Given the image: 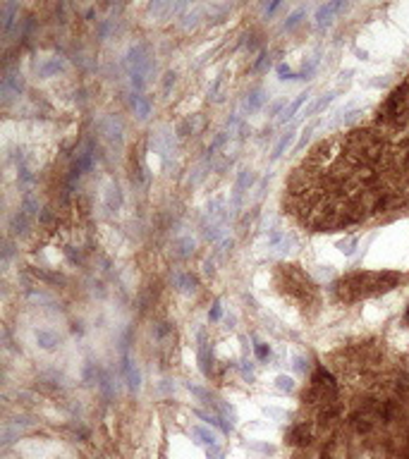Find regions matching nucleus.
I'll return each instance as SVG.
<instances>
[{"label": "nucleus", "mask_w": 409, "mask_h": 459, "mask_svg": "<svg viewBox=\"0 0 409 459\" xmlns=\"http://www.w3.org/2000/svg\"><path fill=\"white\" fill-rule=\"evenodd\" d=\"M172 84H175V72H167L165 79H163V89H165V91H170V86H172Z\"/></svg>", "instance_id": "36"}, {"label": "nucleus", "mask_w": 409, "mask_h": 459, "mask_svg": "<svg viewBox=\"0 0 409 459\" xmlns=\"http://www.w3.org/2000/svg\"><path fill=\"white\" fill-rule=\"evenodd\" d=\"M0 12H2V31L7 34V31L12 29V24H15V17H17V12H19V5L17 2H2Z\"/></svg>", "instance_id": "10"}, {"label": "nucleus", "mask_w": 409, "mask_h": 459, "mask_svg": "<svg viewBox=\"0 0 409 459\" xmlns=\"http://www.w3.org/2000/svg\"><path fill=\"white\" fill-rule=\"evenodd\" d=\"M295 366H297V371H301V373H306V368H309V364H306V359H295Z\"/></svg>", "instance_id": "37"}, {"label": "nucleus", "mask_w": 409, "mask_h": 459, "mask_svg": "<svg viewBox=\"0 0 409 459\" xmlns=\"http://www.w3.org/2000/svg\"><path fill=\"white\" fill-rule=\"evenodd\" d=\"M301 17H304V10H295V12L287 17V22L282 24V29H295L299 22H301Z\"/></svg>", "instance_id": "29"}, {"label": "nucleus", "mask_w": 409, "mask_h": 459, "mask_svg": "<svg viewBox=\"0 0 409 459\" xmlns=\"http://www.w3.org/2000/svg\"><path fill=\"white\" fill-rule=\"evenodd\" d=\"M280 237H282L280 232H273V235H271V244H278V242H280Z\"/></svg>", "instance_id": "41"}, {"label": "nucleus", "mask_w": 409, "mask_h": 459, "mask_svg": "<svg viewBox=\"0 0 409 459\" xmlns=\"http://www.w3.org/2000/svg\"><path fill=\"white\" fill-rule=\"evenodd\" d=\"M101 132L106 134V139L110 141L112 146H122V125L115 120V117H106V120H101Z\"/></svg>", "instance_id": "7"}, {"label": "nucleus", "mask_w": 409, "mask_h": 459, "mask_svg": "<svg viewBox=\"0 0 409 459\" xmlns=\"http://www.w3.org/2000/svg\"><path fill=\"white\" fill-rule=\"evenodd\" d=\"M275 385H278L280 392H292V390H295V380H292L290 376H278V378H275Z\"/></svg>", "instance_id": "28"}, {"label": "nucleus", "mask_w": 409, "mask_h": 459, "mask_svg": "<svg viewBox=\"0 0 409 459\" xmlns=\"http://www.w3.org/2000/svg\"><path fill=\"white\" fill-rule=\"evenodd\" d=\"M132 106H134V110L139 112V117H146L151 112V103L146 98H141V93H136V96L132 98Z\"/></svg>", "instance_id": "22"}, {"label": "nucleus", "mask_w": 409, "mask_h": 459, "mask_svg": "<svg viewBox=\"0 0 409 459\" xmlns=\"http://www.w3.org/2000/svg\"><path fill=\"white\" fill-rule=\"evenodd\" d=\"M208 318H211V321H218V318H220V306H218V304H216V306L211 309V313H208Z\"/></svg>", "instance_id": "39"}, {"label": "nucleus", "mask_w": 409, "mask_h": 459, "mask_svg": "<svg viewBox=\"0 0 409 459\" xmlns=\"http://www.w3.org/2000/svg\"><path fill=\"white\" fill-rule=\"evenodd\" d=\"M400 277L395 273H354L333 285V292L340 301H356L361 297L388 292L397 285Z\"/></svg>", "instance_id": "1"}, {"label": "nucleus", "mask_w": 409, "mask_h": 459, "mask_svg": "<svg viewBox=\"0 0 409 459\" xmlns=\"http://www.w3.org/2000/svg\"><path fill=\"white\" fill-rule=\"evenodd\" d=\"M201 17H204V7H194L191 12H187L185 17H182V27H187V29H189V27H196V22Z\"/></svg>", "instance_id": "25"}, {"label": "nucleus", "mask_w": 409, "mask_h": 459, "mask_svg": "<svg viewBox=\"0 0 409 459\" xmlns=\"http://www.w3.org/2000/svg\"><path fill=\"white\" fill-rule=\"evenodd\" d=\"M127 70H130V74H149L151 55L146 46L139 43V46L130 48V53H127Z\"/></svg>", "instance_id": "4"}, {"label": "nucleus", "mask_w": 409, "mask_h": 459, "mask_svg": "<svg viewBox=\"0 0 409 459\" xmlns=\"http://www.w3.org/2000/svg\"><path fill=\"white\" fill-rule=\"evenodd\" d=\"M29 220H31V218H29L24 211H19L17 216L12 218V222H10L12 232H15V235H24V232H27V227H29Z\"/></svg>", "instance_id": "17"}, {"label": "nucleus", "mask_w": 409, "mask_h": 459, "mask_svg": "<svg viewBox=\"0 0 409 459\" xmlns=\"http://www.w3.org/2000/svg\"><path fill=\"white\" fill-rule=\"evenodd\" d=\"M175 254H177L180 258H187L189 254H194V239L191 237L177 239V244H175Z\"/></svg>", "instance_id": "20"}, {"label": "nucleus", "mask_w": 409, "mask_h": 459, "mask_svg": "<svg viewBox=\"0 0 409 459\" xmlns=\"http://www.w3.org/2000/svg\"><path fill=\"white\" fill-rule=\"evenodd\" d=\"M287 438H290V442H292V445L304 447V445H309V442H311V433L306 431V426H304V423H299V426H295V428L290 431V435H287Z\"/></svg>", "instance_id": "12"}, {"label": "nucleus", "mask_w": 409, "mask_h": 459, "mask_svg": "<svg viewBox=\"0 0 409 459\" xmlns=\"http://www.w3.org/2000/svg\"><path fill=\"white\" fill-rule=\"evenodd\" d=\"M352 426L356 433H369L373 428V411H356L352 416Z\"/></svg>", "instance_id": "11"}, {"label": "nucleus", "mask_w": 409, "mask_h": 459, "mask_svg": "<svg viewBox=\"0 0 409 459\" xmlns=\"http://www.w3.org/2000/svg\"><path fill=\"white\" fill-rule=\"evenodd\" d=\"M306 98H309V91L299 93L297 98H295V101H292V103H290V108H287V110L282 112V122H287V120H292V117H295V112H297L299 108H301V103H304V101H306Z\"/></svg>", "instance_id": "21"}, {"label": "nucleus", "mask_w": 409, "mask_h": 459, "mask_svg": "<svg viewBox=\"0 0 409 459\" xmlns=\"http://www.w3.org/2000/svg\"><path fill=\"white\" fill-rule=\"evenodd\" d=\"M22 211H24L29 218H34V216H36V211H38V203L34 201L31 196H27V199H24V206H22Z\"/></svg>", "instance_id": "30"}, {"label": "nucleus", "mask_w": 409, "mask_h": 459, "mask_svg": "<svg viewBox=\"0 0 409 459\" xmlns=\"http://www.w3.org/2000/svg\"><path fill=\"white\" fill-rule=\"evenodd\" d=\"M409 115V91L407 86H400L388 96V101L381 108V120L388 125H402Z\"/></svg>", "instance_id": "3"}, {"label": "nucleus", "mask_w": 409, "mask_h": 459, "mask_svg": "<svg viewBox=\"0 0 409 459\" xmlns=\"http://www.w3.org/2000/svg\"><path fill=\"white\" fill-rule=\"evenodd\" d=\"M278 74H280V79H290V77H292L290 65H287V62H280V65H278Z\"/></svg>", "instance_id": "35"}, {"label": "nucleus", "mask_w": 409, "mask_h": 459, "mask_svg": "<svg viewBox=\"0 0 409 459\" xmlns=\"http://www.w3.org/2000/svg\"><path fill=\"white\" fill-rule=\"evenodd\" d=\"M91 165H93V144H91V141H86V144H84V148L77 153L75 167H72V180H75V177H79V175H84L86 170H91Z\"/></svg>", "instance_id": "6"}, {"label": "nucleus", "mask_w": 409, "mask_h": 459, "mask_svg": "<svg viewBox=\"0 0 409 459\" xmlns=\"http://www.w3.org/2000/svg\"><path fill=\"white\" fill-rule=\"evenodd\" d=\"M62 67H65V62H62V57H51L48 62H43V65H36V70L41 77H53V74L62 72Z\"/></svg>", "instance_id": "13"}, {"label": "nucleus", "mask_w": 409, "mask_h": 459, "mask_svg": "<svg viewBox=\"0 0 409 459\" xmlns=\"http://www.w3.org/2000/svg\"><path fill=\"white\" fill-rule=\"evenodd\" d=\"M268 354H271V347L263 345V342H256V356L259 359H268Z\"/></svg>", "instance_id": "34"}, {"label": "nucleus", "mask_w": 409, "mask_h": 459, "mask_svg": "<svg viewBox=\"0 0 409 459\" xmlns=\"http://www.w3.org/2000/svg\"><path fill=\"white\" fill-rule=\"evenodd\" d=\"M278 285H282L285 292L290 294V297H295V299H299L301 304H309V301H314V297H316L314 282L304 275L297 266H280L278 268Z\"/></svg>", "instance_id": "2"}, {"label": "nucleus", "mask_w": 409, "mask_h": 459, "mask_svg": "<svg viewBox=\"0 0 409 459\" xmlns=\"http://www.w3.org/2000/svg\"><path fill=\"white\" fill-rule=\"evenodd\" d=\"M36 340H38V345H41L43 349H55L57 345H60V337H57L55 332H51V330H38Z\"/></svg>", "instance_id": "15"}, {"label": "nucleus", "mask_w": 409, "mask_h": 459, "mask_svg": "<svg viewBox=\"0 0 409 459\" xmlns=\"http://www.w3.org/2000/svg\"><path fill=\"white\" fill-rule=\"evenodd\" d=\"M345 5L342 2H326V5H321L316 10V24L318 27H326V24H330L335 17V12H340Z\"/></svg>", "instance_id": "9"}, {"label": "nucleus", "mask_w": 409, "mask_h": 459, "mask_svg": "<svg viewBox=\"0 0 409 459\" xmlns=\"http://www.w3.org/2000/svg\"><path fill=\"white\" fill-rule=\"evenodd\" d=\"M330 101H333V93H326V96H321V98H318L316 103H314V106H311L309 110L304 112V115H316V112H318V110H323V108H326V106H328Z\"/></svg>", "instance_id": "27"}, {"label": "nucleus", "mask_w": 409, "mask_h": 459, "mask_svg": "<svg viewBox=\"0 0 409 459\" xmlns=\"http://www.w3.org/2000/svg\"><path fill=\"white\" fill-rule=\"evenodd\" d=\"M249 180H251V175H249V170L244 167V170H240V175H237V182H235V203L242 199L244 189H246V184H249Z\"/></svg>", "instance_id": "19"}, {"label": "nucleus", "mask_w": 409, "mask_h": 459, "mask_svg": "<svg viewBox=\"0 0 409 459\" xmlns=\"http://www.w3.org/2000/svg\"><path fill=\"white\" fill-rule=\"evenodd\" d=\"M280 108H282V103H275V106H273V110H271V112L275 115V112H280Z\"/></svg>", "instance_id": "42"}, {"label": "nucleus", "mask_w": 409, "mask_h": 459, "mask_svg": "<svg viewBox=\"0 0 409 459\" xmlns=\"http://www.w3.org/2000/svg\"><path fill=\"white\" fill-rule=\"evenodd\" d=\"M65 254H67V258L72 261V263H79V254H75V249L70 246V249H65Z\"/></svg>", "instance_id": "38"}, {"label": "nucleus", "mask_w": 409, "mask_h": 459, "mask_svg": "<svg viewBox=\"0 0 409 459\" xmlns=\"http://www.w3.org/2000/svg\"><path fill=\"white\" fill-rule=\"evenodd\" d=\"M199 361H201V371H204V376H211V351H208V342H201V347H199Z\"/></svg>", "instance_id": "24"}, {"label": "nucleus", "mask_w": 409, "mask_h": 459, "mask_svg": "<svg viewBox=\"0 0 409 459\" xmlns=\"http://www.w3.org/2000/svg\"><path fill=\"white\" fill-rule=\"evenodd\" d=\"M106 206H108V211H120V206H122V191L117 189V184L108 187V191H106Z\"/></svg>", "instance_id": "14"}, {"label": "nucleus", "mask_w": 409, "mask_h": 459, "mask_svg": "<svg viewBox=\"0 0 409 459\" xmlns=\"http://www.w3.org/2000/svg\"><path fill=\"white\" fill-rule=\"evenodd\" d=\"M278 7H280V2H271V5H268V7H266V12H268V15H271V12H275V10H278Z\"/></svg>", "instance_id": "40"}, {"label": "nucleus", "mask_w": 409, "mask_h": 459, "mask_svg": "<svg viewBox=\"0 0 409 459\" xmlns=\"http://www.w3.org/2000/svg\"><path fill=\"white\" fill-rule=\"evenodd\" d=\"M177 287H180L182 292H194V290H196V277L189 275V273L177 275Z\"/></svg>", "instance_id": "23"}, {"label": "nucleus", "mask_w": 409, "mask_h": 459, "mask_svg": "<svg viewBox=\"0 0 409 459\" xmlns=\"http://www.w3.org/2000/svg\"><path fill=\"white\" fill-rule=\"evenodd\" d=\"M225 81V74H220L216 81H213V86H211V98H218V91H220V86H223Z\"/></svg>", "instance_id": "33"}, {"label": "nucleus", "mask_w": 409, "mask_h": 459, "mask_svg": "<svg viewBox=\"0 0 409 459\" xmlns=\"http://www.w3.org/2000/svg\"><path fill=\"white\" fill-rule=\"evenodd\" d=\"M225 141H227V132H218V136H216V139H213V144L208 146V153H216V151L223 146Z\"/></svg>", "instance_id": "31"}, {"label": "nucleus", "mask_w": 409, "mask_h": 459, "mask_svg": "<svg viewBox=\"0 0 409 459\" xmlns=\"http://www.w3.org/2000/svg\"><path fill=\"white\" fill-rule=\"evenodd\" d=\"M122 373H125V380H127V385H130V390H139V385H141V373H139V368L132 364L130 356H125L122 359Z\"/></svg>", "instance_id": "8"}, {"label": "nucleus", "mask_w": 409, "mask_h": 459, "mask_svg": "<svg viewBox=\"0 0 409 459\" xmlns=\"http://www.w3.org/2000/svg\"><path fill=\"white\" fill-rule=\"evenodd\" d=\"M263 101H266V93L261 91V89H256V91H251L249 96H246L244 106H246V110L249 112H254V110H259L261 106H263Z\"/></svg>", "instance_id": "16"}, {"label": "nucleus", "mask_w": 409, "mask_h": 459, "mask_svg": "<svg viewBox=\"0 0 409 459\" xmlns=\"http://www.w3.org/2000/svg\"><path fill=\"white\" fill-rule=\"evenodd\" d=\"M292 141H295V132H287V134H282V139H280L278 144H275V148H273V161H278L280 156L287 151V146H292Z\"/></svg>", "instance_id": "18"}, {"label": "nucleus", "mask_w": 409, "mask_h": 459, "mask_svg": "<svg viewBox=\"0 0 409 459\" xmlns=\"http://www.w3.org/2000/svg\"><path fill=\"white\" fill-rule=\"evenodd\" d=\"M194 435L199 438V442H204V445H208V447H213V445H216V435H213L211 431L201 428V426H196V428H194Z\"/></svg>", "instance_id": "26"}, {"label": "nucleus", "mask_w": 409, "mask_h": 459, "mask_svg": "<svg viewBox=\"0 0 409 459\" xmlns=\"http://www.w3.org/2000/svg\"><path fill=\"white\" fill-rule=\"evenodd\" d=\"M0 91H2V103H10L12 96H19L24 91V79L19 72H5L2 77V84H0Z\"/></svg>", "instance_id": "5"}, {"label": "nucleus", "mask_w": 409, "mask_h": 459, "mask_svg": "<svg viewBox=\"0 0 409 459\" xmlns=\"http://www.w3.org/2000/svg\"><path fill=\"white\" fill-rule=\"evenodd\" d=\"M187 387H189V392H194V395H196L199 400H204L206 404H211V395L206 392L204 387H196V385H191V383H189V385H187Z\"/></svg>", "instance_id": "32"}]
</instances>
